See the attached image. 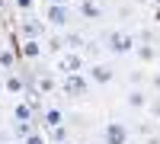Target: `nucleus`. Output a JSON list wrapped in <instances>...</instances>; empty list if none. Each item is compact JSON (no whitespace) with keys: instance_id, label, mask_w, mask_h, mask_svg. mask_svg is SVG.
Returning <instances> with one entry per match:
<instances>
[{"instance_id":"f257e3e1","label":"nucleus","mask_w":160,"mask_h":144,"mask_svg":"<svg viewBox=\"0 0 160 144\" xmlns=\"http://www.w3.org/2000/svg\"><path fill=\"white\" fill-rule=\"evenodd\" d=\"M135 35H128V32H109V38H106V51L115 58H122V55H131L135 51Z\"/></svg>"},{"instance_id":"f03ea898","label":"nucleus","mask_w":160,"mask_h":144,"mask_svg":"<svg viewBox=\"0 0 160 144\" xmlns=\"http://www.w3.org/2000/svg\"><path fill=\"white\" fill-rule=\"evenodd\" d=\"M61 90H64V93H68V96L80 99V96H87V93H90V77H87L83 71L64 74V83H61Z\"/></svg>"},{"instance_id":"7ed1b4c3","label":"nucleus","mask_w":160,"mask_h":144,"mask_svg":"<svg viewBox=\"0 0 160 144\" xmlns=\"http://www.w3.org/2000/svg\"><path fill=\"white\" fill-rule=\"evenodd\" d=\"M102 144H128V125L118 119L106 122L102 125Z\"/></svg>"},{"instance_id":"20e7f679","label":"nucleus","mask_w":160,"mask_h":144,"mask_svg":"<svg viewBox=\"0 0 160 144\" xmlns=\"http://www.w3.org/2000/svg\"><path fill=\"white\" fill-rule=\"evenodd\" d=\"M83 74L90 77L93 83H102V87H106V83H112V77H115V74H112V67H109V64H102V61H93Z\"/></svg>"},{"instance_id":"39448f33","label":"nucleus","mask_w":160,"mask_h":144,"mask_svg":"<svg viewBox=\"0 0 160 144\" xmlns=\"http://www.w3.org/2000/svg\"><path fill=\"white\" fill-rule=\"evenodd\" d=\"M48 22L55 26V29H68V22H71L68 3H48Z\"/></svg>"},{"instance_id":"423d86ee","label":"nucleus","mask_w":160,"mask_h":144,"mask_svg":"<svg viewBox=\"0 0 160 144\" xmlns=\"http://www.w3.org/2000/svg\"><path fill=\"white\" fill-rule=\"evenodd\" d=\"M58 71H61V74L83 71V58L77 55V48H74V51H68V55H61V61H58Z\"/></svg>"},{"instance_id":"0eeeda50","label":"nucleus","mask_w":160,"mask_h":144,"mask_svg":"<svg viewBox=\"0 0 160 144\" xmlns=\"http://www.w3.org/2000/svg\"><path fill=\"white\" fill-rule=\"evenodd\" d=\"M148 93H144V90H138V87H131V93L125 96V106L128 109H135V112H144V106H148Z\"/></svg>"},{"instance_id":"6e6552de","label":"nucleus","mask_w":160,"mask_h":144,"mask_svg":"<svg viewBox=\"0 0 160 144\" xmlns=\"http://www.w3.org/2000/svg\"><path fill=\"white\" fill-rule=\"evenodd\" d=\"M135 55H138V61H141V64H151V61H157V58H160V55H157V48H154L151 42L135 45Z\"/></svg>"},{"instance_id":"1a4fd4ad","label":"nucleus","mask_w":160,"mask_h":144,"mask_svg":"<svg viewBox=\"0 0 160 144\" xmlns=\"http://www.w3.org/2000/svg\"><path fill=\"white\" fill-rule=\"evenodd\" d=\"M61 122H64V112H61V109H45V112H42V125H45V128H55V125H61Z\"/></svg>"},{"instance_id":"9d476101","label":"nucleus","mask_w":160,"mask_h":144,"mask_svg":"<svg viewBox=\"0 0 160 144\" xmlns=\"http://www.w3.org/2000/svg\"><path fill=\"white\" fill-rule=\"evenodd\" d=\"M13 119L16 122H32V102H16L13 106Z\"/></svg>"},{"instance_id":"9b49d317","label":"nucleus","mask_w":160,"mask_h":144,"mask_svg":"<svg viewBox=\"0 0 160 144\" xmlns=\"http://www.w3.org/2000/svg\"><path fill=\"white\" fill-rule=\"evenodd\" d=\"M22 55H26V58H38V55H42L38 38H26V42H22Z\"/></svg>"},{"instance_id":"f8f14e48","label":"nucleus","mask_w":160,"mask_h":144,"mask_svg":"<svg viewBox=\"0 0 160 144\" xmlns=\"http://www.w3.org/2000/svg\"><path fill=\"white\" fill-rule=\"evenodd\" d=\"M80 13H83V19H99V7L93 0H80Z\"/></svg>"},{"instance_id":"ddd939ff","label":"nucleus","mask_w":160,"mask_h":144,"mask_svg":"<svg viewBox=\"0 0 160 144\" xmlns=\"http://www.w3.org/2000/svg\"><path fill=\"white\" fill-rule=\"evenodd\" d=\"M22 87H26V83H22V77H16V74H10V77H7V90H10L13 96H19V93H22Z\"/></svg>"},{"instance_id":"4468645a","label":"nucleus","mask_w":160,"mask_h":144,"mask_svg":"<svg viewBox=\"0 0 160 144\" xmlns=\"http://www.w3.org/2000/svg\"><path fill=\"white\" fill-rule=\"evenodd\" d=\"M22 32L29 38H35V35H45V26L42 22H22Z\"/></svg>"},{"instance_id":"2eb2a0df","label":"nucleus","mask_w":160,"mask_h":144,"mask_svg":"<svg viewBox=\"0 0 160 144\" xmlns=\"http://www.w3.org/2000/svg\"><path fill=\"white\" fill-rule=\"evenodd\" d=\"M38 90H42V93H51V90H55V80H51V74H38Z\"/></svg>"},{"instance_id":"dca6fc26","label":"nucleus","mask_w":160,"mask_h":144,"mask_svg":"<svg viewBox=\"0 0 160 144\" xmlns=\"http://www.w3.org/2000/svg\"><path fill=\"white\" fill-rule=\"evenodd\" d=\"M13 135H16V138L32 135V122H16V125H13Z\"/></svg>"},{"instance_id":"f3484780","label":"nucleus","mask_w":160,"mask_h":144,"mask_svg":"<svg viewBox=\"0 0 160 144\" xmlns=\"http://www.w3.org/2000/svg\"><path fill=\"white\" fill-rule=\"evenodd\" d=\"M51 141H55V144H61V141H68V128H64V122L51 128Z\"/></svg>"},{"instance_id":"a211bd4d","label":"nucleus","mask_w":160,"mask_h":144,"mask_svg":"<svg viewBox=\"0 0 160 144\" xmlns=\"http://www.w3.org/2000/svg\"><path fill=\"white\" fill-rule=\"evenodd\" d=\"M144 109H148V112L154 115V119H160V96H154V99H148V106H144Z\"/></svg>"},{"instance_id":"6ab92c4d","label":"nucleus","mask_w":160,"mask_h":144,"mask_svg":"<svg viewBox=\"0 0 160 144\" xmlns=\"http://www.w3.org/2000/svg\"><path fill=\"white\" fill-rule=\"evenodd\" d=\"M64 45H71V48H83V38H80L77 32H71L68 38H64Z\"/></svg>"},{"instance_id":"aec40b11","label":"nucleus","mask_w":160,"mask_h":144,"mask_svg":"<svg viewBox=\"0 0 160 144\" xmlns=\"http://www.w3.org/2000/svg\"><path fill=\"white\" fill-rule=\"evenodd\" d=\"M0 64H3V67H13V55L10 51H0Z\"/></svg>"},{"instance_id":"412c9836","label":"nucleus","mask_w":160,"mask_h":144,"mask_svg":"<svg viewBox=\"0 0 160 144\" xmlns=\"http://www.w3.org/2000/svg\"><path fill=\"white\" fill-rule=\"evenodd\" d=\"M128 80H131V87H138V83L144 80V74H141V71H131V77H128Z\"/></svg>"},{"instance_id":"4be33fe9","label":"nucleus","mask_w":160,"mask_h":144,"mask_svg":"<svg viewBox=\"0 0 160 144\" xmlns=\"http://www.w3.org/2000/svg\"><path fill=\"white\" fill-rule=\"evenodd\" d=\"M26 144H45V141H42V135L32 132V135H26Z\"/></svg>"},{"instance_id":"5701e85b","label":"nucleus","mask_w":160,"mask_h":144,"mask_svg":"<svg viewBox=\"0 0 160 144\" xmlns=\"http://www.w3.org/2000/svg\"><path fill=\"white\" fill-rule=\"evenodd\" d=\"M13 3H16V10H29V7H32V0H13Z\"/></svg>"},{"instance_id":"b1692460","label":"nucleus","mask_w":160,"mask_h":144,"mask_svg":"<svg viewBox=\"0 0 160 144\" xmlns=\"http://www.w3.org/2000/svg\"><path fill=\"white\" fill-rule=\"evenodd\" d=\"M151 87H154V90H157V93H160V71H157V74L151 77Z\"/></svg>"},{"instance_id":"393cba45","label":"nucleus","mask_w":160,"mask_h":144,"mask_svg":"<svg viewBox=\"0 0 160 144\" xmlns=\"http://www.w3.org/2000/svg\"><path fill=\"white\" fill-rule=\"evenodd\" d=\"M144 144H160V135H148V141Z\"/></svg>"},{"instance_id":"a878e982","label":"nucleus","mask_w":160,"mask_h":144,"mask_svg":"<svg viewBox=\"0 0 160 144\" xmlns=\"http://www.w3.org/2000/svg\"><path fill=\"white\" fill-rule=\"evenodd\" d=\"M10 141V132H0V144H7Z\"/></svg>"},{"instance_id":"bb28decb","label":"nucleus","mask_w":160,"mask_h":144,"mask_svg":"<svg viewBox=\"0 0 160 144\" xmlns=\"http://www.w3.org/2000/svg\"><path fill=\"white\" fill-rule=\"evenodd\" d=\"M48 3H71V0H48Z\"/></svg>"},{"instance_id":"cd10ccee","label":"nucleus","mask_w":160,"mask_h":144,"mask_svg":"<svg viewBox=\"0 0 160 144\" xmlns=\"http://www.w3.org/2000/svg\"><path fill=\"white\" fill-rule=\"evenodd\" d=\"M135 3H148V0H135Z\"/></svg>"},{"instance_id":"c85d7f7f","label":"nucleus","mask_w":160,"mask_h":144,"mask_svg":"<svg viewBox=\"0 0 160 144\" xmlns=\"http://www.w3.org/2000/svg\"><path fill=\"white\" fill-rule=\"evenodd\" d=\"M61 144H71V138H68V141H61Z\"/></svg>"},{"instance_id":"c756f323","label":"nucleus","mask_w":160,"mask_h":144,"mask_svg":"<svg viewBox=\"0 0 160 144\" xmlns=\"http://www.w3.org/2000/svg\"><path fill=\"white\" fill-rule=\"evenodd\" d=\"M157 64H160V58H157Z\"/></svg>"},{"instance_id":"7c9ffc66","label":"nucleus","mask_w":160,"mask_h":144,"mask_svg":"<svg viewBox=\"0 0 160 144\" xmlns=\"http://www.w3.org/2000/svg\"><path fill=\"white\" fill-rule=\"evenodd\" d=\"M157 122H160V119H157Z\"/></svg>"}]
</instances>
